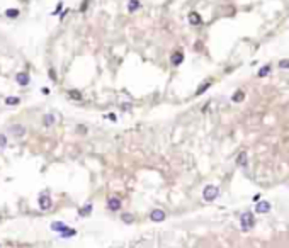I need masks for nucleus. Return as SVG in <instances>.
<instances>
[{
  "mask_svg": "<svg viewBox=\"0 0 289 248\" xmlns=\"http://www.w3.org/2000/svg\"><path fill=\"white\" fill-rule=\"evenodd\" d=\"M68 97L73 100H82V94H80V90H70L68 92Z\"/></svg>",
  "mask_w": 289,
  "mask_h": 248,
  "instance_id": "dca6fc26",
  "label": "nucleus"
},
{
  "mask_svg": "<svg viewBox=\"0 0 289 248\" xmlns=\"http://www.w3.org/2000/svg\"><path fill=\"white\" fill-rule=\"evenodd\" d=\"M170 61H172V65H175V66H177V65H180V63L184 61V54H182L180 51H175V53L172 54V60H170Z\"/></svg>",
  "mask_w": 289,
  "mask_h": 248,
  "instance_id": "9b49d317",
  "label": "nucleus"
},
{
  "mask_svg": "<svg viewBox=\"0 0 289 248\" xmlns=\"http://www.w3.org/2000/svg\"><path fill=\"white\" fill-rule=\"evenodd\" d=\"M255 211H257L259 214H265V212L270 211V204L267 200H260V202H257V206H255Z\"/></svg>",
  "mask_w": 289,
  "mask_h": 248,
  "instance_id": "39448f33",
  "label": "nucleus"
},
{
  "mask_svg": "<svg viewBox=\"0 0 289 248\" xmlns=\"http://www.w3.org/2000/svg\"><path fill=\"white\" fill-rule=\"evenodd\" d=\"M209 85H211V80H208V82H204V83H202V85H201L199 89L196 90V95H201V94H202V92H206V90L209 89Z\"/></svg>",
  "mask_w": 289,
  "mask_h": 248,
  "instance_id": "2eb2a0df",
  "label": "nucleus"
},
{
  "mask_svg": "<svg viewBox=\"0 0 289 248\" xmlns=\"http://www.w3.org/2000/svg\"><path fill=\"white\" fill-rule=\"evenodd\" d=\"M5 146H7V136L0 134V148H5Z\"/></svg>",
  "mask_w": 289,
  "mask_h": 248,
  "instance_id": "5701e85b",
  "label": "nucleus"
},
{
  "mask_svg": "<svg viewBox=\"0 0 289 248\" xmlns=\"http://www.w3.org/2000/svg\"><path fill=\"white\" fill-rule=\"evenodd\" d=\"M269 71H270V66L267 65V66H262V68L259 70V77L262 78V77H265V75H269Z\"/></svg>",
  "mask_w": 289,
  "mask_h": 248,
  "instance_id": "aec40b11",
  "label": "nucleus"
},
{
  "mask_svg": "<svg viewBox=\"0 0 289 248\" xmlns=\"http://www.w3.org/2000/svg\"><path fill=\"white\" fill-rule=\"evenodd\" d=\"M243 99H245V94H243V90H237V92L233 94V97H231V100H233V102H241Z\"/></svg>",
  "mask_w": 289,
  "mask_h": 248,
  "instance_id": "4468645a",
  "label": "nucleus"
},
{
  "mask_svg": "<svg viewBox=\"0 0 289 248\" xmlns=\"http://www.w3.org/2000/svg\"><path fill=\"white\" fill-rule=\"evenodd\" d=\"M240 224H241V229H243V231H250V229L253 228V224H255L253 214H252V212H243V214L240 216Z\"/></svg>",
  "mask_w": 289,
  "mask_h": 248,
  "instance_id": "f257e3e1",
  "label": "nucleus"
},
{
  "mask_svg": "<svg viewBox=\"0 0 289 248\" xmlns=\"http://www.w3.org/2000/svg\"><path fill=\"white\" fill-rule=\"evenodd\" d=\"M51 229H55V231H65V229H66V226H65L63 223H60V221H58V223H53V224H51Z\"/></svg>",
  "mask_w": 289,
  "mask_h": 248,
  "instance_id": "a211bd4d",
  "label": "nucleus"
},
{
  "mask_svg": "<svg viewBox=\"0 0 289 248\" xmlns=\"http://www.w3.org/2000/svg\"><path fill=\"white\" fill-rule=\"evenodd\" d=\"M107 117H109L111 121H116V116H114V114H109V116H107Z\"/></svg>",
  "mask_w": 289,
  "mask_h": 248,
  "instance_id": "c756f323",
  "label": "nucleus"
},
{
  "mask_svg": "<svg viewBox=\"0 0 289 248\" xmlns=\"http://www.w3.org/2000/svg\"><path fill=\"white\" fill-rule=\"evenodd\" d=\"M5 15L10 17V19H15V17H19V10L17 9H7L5 10Z\"/></svg>",
  "mask_w": 289,
  "mask_h": 248,
  "instance_id": "f3484780",
  "label": "nucleus"
},
{
  "mask_svg": "<svg viewBox=\"0 0 289 248\" xmlns=\"http://www.w3.org/2000/svg\"><path fill=\"white\" fill-rule=\"evenodd\" d=\"M90 211H92V204H87V206H85V209H82V211H80V214H82V216H87V214H90Z\"/></svg>",
  "mask_w": 289,
  "mask_h": 248,
  "instance_id": "4be33fe9",
  "label": "nucleus"
},
{
  "mask_svg": "<svg viewBox=\"0 0 289 248\" xmlns=\"http://www.w3.org/2000/svg\"><path fill=\"white\" fill-rule=\"evenodd\" d=\"M87 5H89V0H85V2L80 5V12H85V10H87Z\"/></svg>",
  "mask_w": 289,
  "mask_h": 248,
  "instance_id": "bb28decb",
  "label": "nucleus"
},
{
  "mask_svg": "<svg viewBox=\"0 0 289 248\" xmlns=\"http://www.w3.org/2000/svg\"><path fill=\"white\" fill-rule=\"evenodd\" d=\"M55 122H56V117H55L53 114H44V116H43V124H44L46 128H51Z\"/></svg>",
  "mask_w": 289,
  "mask_h": 248,
  "instance_id": "9d476101",
  "label": "nucleus"
},
{
  "mask_svg": "<svg viewBox=\"0 0 289 248\" xmlns=\"http://www.w3.org/2000/svg\"><path fill=\"white\" fill-rule=\"evenodd\" d=\"M141 7L140 0H129V3H128V10L129 12H134V10H138Z\"/></svg>",
  "mask_w": 289,
  "mask_h": 248,
  "instance_id": "ddd939ff",
  "label": "nucleus"
},
{
  "mask_svg": "<svg viewBox=\"0 0 289 248\" xmlns=\"http://www.w3.org/2000/svg\"><path fill=\"white\" fill-rule=\"evenodd\" d=\"M122 221H124V223H128V224H131V223L134 221V219H133V214H128V212H126V214H122Z\"/></svg>",
  "mask_w": 289,
  "mask_h": 248,
  "instance_id": "412c9836",
  "label": "nucleus"
},
{
  "mask_svg": "<svg viewBox=\"0 0 289 248\" xmlns=\"http://www.w3.org/2000/svg\"><path fill=\"white\" fill-rule=\"evenodd\" d=\"M15 82L19 83L20 87H26V85H29V75L24 73V71H20V73L15 75Z\"/></svg>",
  "mask_w": 289,
  "mask_h": 248,
  "instance_id": "423d86ee",
  "label": "nucleus"
},
{
  "mask_svg": "<svg viewBox=\"0 0 289 248\" xmlns=\"http://www.w3.org/2000/svg\"><path fill=\"white\" fill-rule=\"evenodd\" d=\"M19 102H20L19 97H7V99H5V104H7V105H15V104H19Z\"/></svg>",
  "mask_w": 289,
  "mask_h": 248,
  "instance_id": "6ab92c4d",
  "label": "nucleus"
},
{
  "mask_svg": "<svg viewBox=\"0 0 289 248\" xmlns=\"http://www.w3.org/2000/svg\"><path fill=\"white\" fill-rule=\"evenodd\" d=\"M279 66L281 68H289V60H282L279 63Z\"/></svg>",
  "mask_w": 289,
  "mask_h": 248,
  "instance_id": "a878e982",
  "label": "nucleus"
},
{
  "mask_svg": "<svg viewBox=\"0 0 289 248\" xmlns=\"http://www.w3.org/2000/svg\"><path fill=\"white\" fill-rule=\"evenodd\" d=\"M121 109H122V110H129L131 109V104H122V105H121Z\"/></svg>",
  "mask_w": 289,
  "mask_h": 248,
  "instance_id": "cd10ccee",
  "label": "nucleus"
},
{
  "mask_svg": "<svg viewBox=\"0 0 289 248\" xmlns=\"http://www.w3.org/2000/svg\"><path fill=\"white\" fill-rule=\"evenodd\" d=\"M165 218H167V214H165L162 209H153V211L150 212V219L155 221V223H160V221H163Z\"/></svg>",
  "mask_w": 289,
  "mask_h": 248,
  "instance_id": "20e7f679",
  "label": "nucleus"
},
{
  "mask_svg": "<svg viewBox=\"0 0 289 248\" xmlns=\"http://www.w3.org/2000/svg\"><path fill=\"white\" fill-rule=\"evenodd\" d=\"M48 71H50L48 75H50V78L53 80V82H55V80H58V77H56V73H55V70H53V68H50Z\"/></svg>",
  "mask_w": 289,
  "mask_h": 248,
  "instance_id": "b1692460",
  "label": "nucleus"
},
{
  "mask_svg": "<svg viewBox=\"0 0 289 248\" xmlns=\"http://www.w3.org/2000/svg\"><path fill=\"white\" fill-rule=\"evenodd\" d=\"M75 235V229H65V233H63V236H73Z\"/></svg>",
  "mask_w": 289,
  "mask_h": 248,
  "instance_id": "393cba45",
  "label": "nucleus"
},
{
  "mask_svg": "<svg viewBox=\"0 0 289 248\" xmlns=\"http://www.w3.org/2000/svg\"><path fill=\"white\" fill-rule=\"evenodd\" d=\"M218 196H219V189L216 185H206L204 190H202V197H204V200H208V202H213Z\"/></svg>",
  "mask_w": 289,
  "mask_h": 248,
  "instance_id": "f03ea898",
  "label": "nucleus"
},
{
  "mask_svg": "<svg viewBox=\"0 0 289 248\" xmlns=\"http://www.w3.org/2000/svg\"><path fill=\"white\" fill-rule=\"evenodd\" d=\"M10 133L15 136V138H22L26 134V128L20 126V124H15V126H10Z\"/></svg>",
  "mask_w": 289,
  "mask_h": 248,
  "instance_id": "0eeeda50",
  "label": "nucleus"
},
{
  "mask_svg": "<svg viewBox=\"0 0 289 248\" xmlns=\"http://www.w3.org/2000/svg\"><path fill=\"white\" fill-rule=\"evenodd\" d=\"M51 206H53L51 197L48 196V194H43V196L39 197V207L43 209V211H48V209H51Z\"/></svg>",
  "mask_w": 289,
  "mask_h": 248,
  "instance_id": "7ed1b4c3",
  "label": "nucleus"
},
{
  "mask_svg": "<svg viewBox=\"0 0 289 248\" xmlns=\"http://www.w3.org/2000/svg\"><path fill=\"white\" fill-rule=\"evenodd\" d=\"M107 207H109L111 211H119L121 209V199L119 197H111L109 200H107Z\"/></svg>",
  "mask_w": 289,
  "mask_h": 248,
  "instance_id": "6e6552de",
  "label": "nucleus"
},
{
  "mask_svg": "<svg viewBox=\"0 0 289 248\" xmlns=\"http://www.w3.org/2000/svg\"><path fill=\"white\" fill-rule=\"evenodd\" d=\"M237 165H238V167H247V165H248L247 151H240L238 153V156H237Z\"/></svg>",
  "mask_w": 289,
  "mask_h": 248,
  "instance_id": "1a4fd4ad",
  "label": "nucleus"
},
{
  "mask_svg": "<svg viewBox=\"0 0 289 248\" xmlns=\"http://www.w3.org/2000/svg\"><path fill=\"white\" fill-rule=\"evenodd\" d=\"M189 22L192 24V26H199L202 20H201V15L197 14V12H190L189 14Z\"/></svg>",
  "mask_w": 289,
  "mask_h": 248,
  "instance_id": "f8f14e48",
  "label": "nucleus"
},
{
  "mask_svg": "<svg viewBox=\"0 0 289 248\" xmlns=\"http://www.w3.org/2000/svg\"><path fill=\"white\" fill-rule=\"evenodd\" d=\"M61 7H63V3H60V5H58V7H56V10H55V14H58V12H60V10H61Z\"/></svg>",
  "mask_w": 289,
  "mask_h": 248,
  "instance_id": "c85d7f7f",
  "label": "nucleus"
}]
</instances>
